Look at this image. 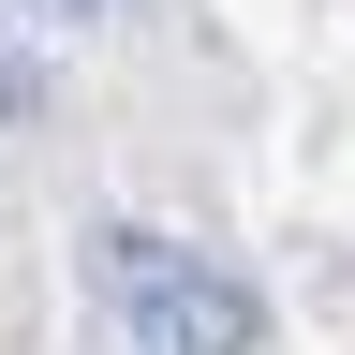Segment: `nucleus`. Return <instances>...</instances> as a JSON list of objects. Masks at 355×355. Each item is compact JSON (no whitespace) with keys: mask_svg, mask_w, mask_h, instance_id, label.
I'll return each mask as SVG.
<instances>
[{"mask_svg":"<svg viewBox=\"0 0 355 355\" xmlns=\"http://www.w3.org/2000/svg\"><path fill=\"white\" fill-rule=\"evenodd\" d=\"M0 104H15V119H30V104H44V74H30V60H15V44H0Z\"/></svg>","mask_w":355,"mask_h":355,"instance_id":"nucleus-2","label":"nucleus"},{"mask_svg":"<svg viewBox=\"0 0 355 355\" xmlns=\"http://www.w3.org/2000/svg\"><path fill=\"white\" fill-rule=\"evenodd\" d=\"M44 15H104V0H44Z\"/></svg>","mask_w":355,"mask_h":355,"instance_id":"nucleus-3","label":"nucleus"},{"mask_svg":"<svg viewBox=\"0 0 355 355\" xmlns=\"http://www.w3.org/2000/svg\"><path fill=\"white\" fill-rule=\"evenodd\" d=\"M89 282H104V311H119L133 355H252L266 340V311H252L237 266L178 252V237H148V222H104V237H89Z\"/></svg>","mask_w":355,"mask_h":355,"instance_id":"nucleus-1","label":"nucleus"}]
</instances>
